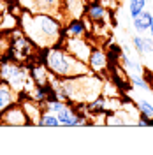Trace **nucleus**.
Instances as JSON below:
<instances>
[{"mask_svg":"<svg viewBox=\"0 0 153 155\" xmlns=\"http://www.w3.org/2000/svg\"><path fill=\"white\" fill-rule=\"evenodd\" d=\"M44 65L55 78H76L92 72V69L86 62L77 60L62 46H51L46 51Z\"/></svg>","mask_w":153,"mask_h":155,"instance_id":"obj_2","label":"nucleus"},{"mask_svg":"<svg viewBox=\"0 0 153 155\" xmlns=\"http://www.w3.org/2000/svg\"><path fill=\"white\" fill-rule=\"evenodd\" d=\"M41 127H60V120H58L57 113H49V111H44L42 116H41V122H39Z\"/></svg>","mask_w":153,"mask_h":155,"instance_id":"obj_16","label":"nucleus"},{"mask_svg":"<svg viewBox=\"0 0 153 155\" xmlns=\"http://www.w3.org/2000/svg\"><path fill=\"white\" fill-rule=\"evenodd\" d=\"M107 62H109V58H107V55L102 49H99V48L92 49V55L88 58V65L92 69V72H95V74L106 72L107 71Z\"/></svg>","mask_w":153,"mask_h":155,"instance_id":"obj_7","label":"nucleus"},{"mask_svg":"<svg viewBox=\"0 0 153 155\" xmlns=\"http://www.w3.org/2000/svg\"><path fill=\"white\" fill-rule=\"evenodd\" d=\"M65 35H70V37H85L86 34V27H85V21L79 18H72L67 23V27L63 30Z\"/></svg>","mask_w":153,"mask_h":155,"instance_id":"obj_11","label":"nucleus"},{"mask_svg":"<svg viewBox=\"0 0 153 155\" xmlns=\"http://www.w3.org/2000/svg\"><path fill=\"white\" fill-rule=\"evenodd\" d=\"M62 48L65 49V51H69L72 57H76L77 60L88 64V58H90V55H92L93 46H92L88 41H85L83 37H70V35H65V37H63Z\"/></svg>","mask_w":153,"mask_h":155,"instance_id":"obj_5","label":"nucleus"},{"mask_svg":"<svg viewBox=\"0 0 153 155\" xmlns=\"http://www.w3.org/2000/svg\"><path fill=\"white\" fill-rule=\"evenodd\" d=\"M0 79L16 92V90H27V83H32V74L27 72V69L11 64L4 58L0 64Z\"/></svg>","mask_w":153,"mask_h":155,"instance_id":"obj_3","label":"nucleus"},{"mask_svg":"<svg viewBox=\"0 0 153 155\" xmlns=\"http://www.w3.org/2000/svg\"><path fill=\"white\" fill-rule=\"evenodd\" d=\"M151 11H153V9H151Z\"/></svg>","mask_w":153,"mask_h":155,"instance_id":"obj_20","label":"nucleus"},{"mask_svg":"<svg viewBox=\"0 0 153 155\" xmlns=\"http://www.w3.org/2000/svg\"><path fill=\"white\" fill-rule=\"evenodd\" d=\"M21 30L30 39V42L39 48H51L53 44L60 42L63 34L62 23L58 18H53L51 12H37V14H23Z\"/></svg>","mask_w":153,"mask_h":155,"instance_id":"obj_1","label":"nucleus"},{"mask_svg":"<svg viewBox=\"0 0 153 155\" xmlns=\"http://www.w3.org/2000/svg\"><path fill=\"white\" fill-rule=\"evenodd\" d=\"M151 19H153V11H146L139 12L135 18H132V27L137 34H144V32H150L151 27Z\"/></svg>","mask_w":153,"mask_h":155,"instance_id":"obj_9","label":"nucleus"},{"mask_svg":"<svg viewBox=\"0 0 153 155\" xmlns=\"http://www.w3.org/2000/svg\"><path fill=\"white\" fill-rule=\"evenodd\" d=\"M19 104H21V107L25 109V113H27V116H28L30 125H39L41 116H42V113H44V111H42V102H39V101H35L34 97L27 95V99L21 101Z\"/></svg>","mask_w":153,"mask_h":155,"instance_id":"obj_6","label":"nucleus"},{"mask_svg":"<svg viewBox=\"0 0 153 155\" xmlns=\"http://www.w3.org/2000/svg\"><path fill=\"white\" fill-rule=\"evenodd\" d=\"M67 7V12L72 18H81L85 12V2L83 0H62Z\"/></svg>","mask_w":153,"mask_h":155,"instance_id":"obj_14","label":"nucleus"},{"mask_svg":"<svg viewBox=\"0 0 153 155\" xmlns=\"http://www.w3.org/2000/svg\"><path fill=\"white\" fill-rule=\"evenodd\" d=\"M148 0H129V14L130 18H135L139 12H143L146 9Z\"/></svg>","mask_w":153,"mask_h":155,"instance_id":"obj_17","label":"nucleus"},{"mask_svg":"<svg viewBox=\"0 0 153 155\" xmlns=\"http://www.w3.org/2000/svg\"><path fill=\"white\" fill-rule=\"evenodd\" d=\"M62 0H21V4L30 11H37V12H51L57 11Z\"/></svg>","mask_w":153,"mask_h":155,"instance_id":"obj_8","label":"nucleus"},{"mask_svg":"<svg viewBox=\"0 0 153 155\" xmlns=\"http://www.w3.org/2000/svg\"><path fill=\"white\" fill-rule=\"evenodd\" d=\"M134 104H135V107H137V111H139L141 116L153 118V104L150 101H146V99H137V101H134Z\"/></svg>","mask_w":153,"mask_h":155,"instance_id":"obj_15","label":"nucleus"},{"mask_svg":"<svg viewBox=\"0 0 153 155\" xmlns=\"http://www.w3.org/2000/svg\"><path fill=\"white\" fill-rule=\"evenodd\" d=\"M150 35L153 37V19H151V27H150Z\"/></svg>","mask_w":153,"mask_h":155,"instance_id":"obj_19","label":"nucleus"},{"mask_svg":"<svg viewBox=\"0 0 153 155\" xmlns=\"http://www.w3.org/2000/svg\"><path fill=\"white\" fill-rule=\"evenodd\" d=\"M85 11H86V16L92 21H95V23H100L106 18V9L100 2H90L88 7H85Z\"/></svg>","mask_w":153,"mask_h":155,"instance_id":"obj_13","label":"nucleus"},{"mask_svg":"<svg viewBox=\"0 0 153 155\" xmlns=\"http://www.w3.org/2000/svg\"><path fill=\"white\" fill-rule=\"evenodd\" d=\"M0 125L4 127H25L30 125L28 116L25 113V109L21 107L19 102H12L9 107H5L0 113Z\"/></svg>","mask_w":153,"mask_h":155,"instance_id":"obj_4","label":"nucleus"},{"mask_svg":"<svg viewBox=\"0 0 153 155\" xmlns=\"http://www.w3.org/2000/svg\"><path fill=\"white\" fill-rule=\"evenodd\" d=\"M130 83H132V87L137 88V90L151 92V87H150V83H148V81H146L143 76H139V74H130Z\"/></svg>","mask_w":153,"mask_h":155,"instance_id":"obj_18","label":"nucleus"},{"mask_svg":"<svg viewBox=\"0 0 153 155\" xmlns=\"http://www.w3.org/2000/svg\"><path fill=\"white\" fill-rule=\"evenodd\" d=\"M132 44H134V49L141 55V57H146V55H151L153 53V37H146V35H141L137 34L132 37Z\"/></svg>","mask_w":153,"mask_h":155,"instance_id":"obj_10","label":"nucleus"},{"mask_svg":"<svg viewBox=\"0 0 153 155\" xmlns=\"http://www.w3.org/2000/svg\"><path fill=\"white\" fill-rule=\"evenodd\" d=\"M16 101V94H14V90L7 85V83H0V113L5 109V107H9L12 102Z\"/></svg>","mask_w":153,"mask_h":155,"instance_id":"obj_12","label":"nucleus"}]
</instances>
